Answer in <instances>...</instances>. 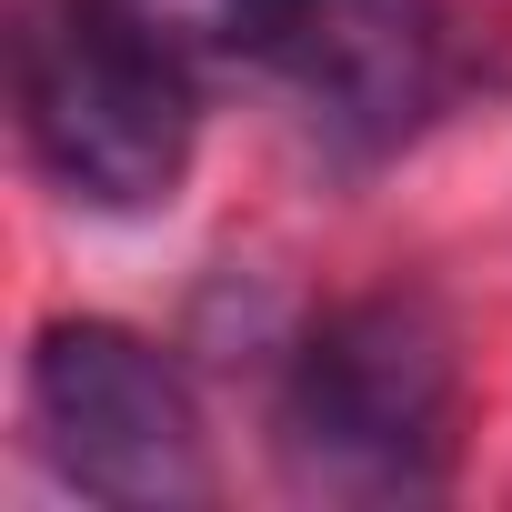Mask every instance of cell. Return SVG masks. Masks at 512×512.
Wrapping results in <instances>:
<instances>
[{"label":"cell","mask_w":512,"mask_h":512,"mask_svg":"<svg viewBox=\"0 0 512 512\" xmlns=\"http://www.w3.org/2000/svg\"><path fill=\"white\" fill-rule=\"evenodd\" d=\"M452 322L422 292H362L282 352L272 462L302 502H432L452 482Z\"/></svg>","instance_id":"6da1fadb"},{"label":"cell","mask_w":512,"mask_h":512,"mask_svg":"<svg viewBox=\"0 0 512 512\" xmlns=\"http://www.w3.org/2000/svg\"><path fill=\"white\" fill-rule=\"evenodd\" d=\"M201 131V71L171 61L121 0L21 11V141L91 211H151L181 191Z\"/></svg>","instance_id":"7a4b0ae2"},{"label":"cell","mask_w":512,"mask_h":512,"mask_svg":"<svg viewBox=\"0 0 512 512\" xmlns=\"http://www.w3.org/2000/svg\"><path fill=\"white\" fill-rule=\"evenodd\" d=\"M31 432L51 452V472L91 502L121 512H191L211 502V432L201 402L181 382V362L161 342H141L131 322H41L31 332Z\"/></svg>","instance_id":"3957f363"},{"label":"cell","mask_w":512,"mask_h":512,"mask_svg":"<svg viewBox=\"0 0 512 512\" xmlns=\"http://www.w3.org/2000/svg\"><path fill=\"white\" fill-rule=\"evenodd\" d=\"M272 71L302 91V111L332 151L372 161L432 121L452 31H442V0H292Z\"/></svg>","instance_id":"277c9868"},{"label":"cell","mask_w":512,"mask_h":512,"mask_svg":"<svg viewBox=\"0 0 512 512\" xmlns=\"http://www.w3.org/2000/svg\"><path fill=\"white\" fill-rule=\"evenodd\" d=\"M121 11L191 71H272L292 0H121Z\"/></svg>","instance_id":"5b68a950"}]
</instances>
